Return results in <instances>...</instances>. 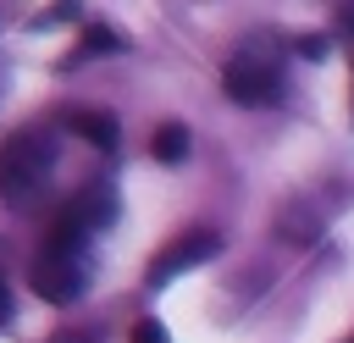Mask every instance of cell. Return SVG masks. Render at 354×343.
I'll list each match as a JSON object with an SVG mask.
<instances>
[{
    "mask_svg": "<svg viewBox=\"0 0 354 343\" xmlns=\"http://www.w3.org/2000/svg\"><path fill=\"white\" fill-rule=\"evenodd\" d=\"M50 172H55V127L28 122V127L6 133V144H0V199L11 210H33Z\"/></svg>",
    "mask_w": 354,
    "mask_h": 343,
    "instance_id": "6da1fadb",
    "label": "cell"
},
{
    "mask_svg": "<svg viewBox=\"0 0 354 343\" xmlns=\"http://www.w3.org/2000/svg\"><path fill=\"white\" fill-rule=\"evenodd\" d=\"M221 89H227V100H238L249 111L277 105L288 94V72H282L277 44H266V33H249L243 50H232V61L221 66Z\"/></svg>",
    "mask_w": 354,
    "mask_h": 343,
    "instance_id": "7a4b0ae2",
    "label": "cell"
},
{
    "mask_svg": "<svg viewBox=\"0 0 354 343\" xmlns=\"http://www.w3.org/2000/svg\"><path fill=\"white\" fill-rule=\"evenodd\" d=\"M116 221V188L111 183H83L50 221V238L44 243H61V249H83L94 232H105Z\"/></svg>",
    "mask_w": 354,
    "mask_h": 343,
    "instance_id": "3957f363",
    "label": "cell"
},
{
    "mask_svg": "<svg viewBox=\"0 0 354 343\" xmlns=\"http://www.w3.org/2000/svg\"><path fill=\"white\" fill-rule=\"evenodd\" d=\"M28 282H33V293H39L44 304H72V299L83 293V282H88L83 249L44 243V249H39V260H33V271H28Z\"/></svg>",
    "mask_w": 354,
    "mask_h": 343,
    "instance_id": "277c9868",
    "label": "cell"
},
{
    "mask_svg": "<svg viewBox=\"0 0 354 343\" xmlns=\"http://www.w3.org/2000/svg\"><path fill=\"white\" fill-rule=\"evenodd\" d=\"M216 254H221V232H216V227H188V232H177L171 243L155 249L144 282H149V288H166L171 277H183V271H194V266H205V260H216Z\"/></svg>",
    "mask_w": 354,
    "mask_h": 343,
    "instance_id": "5b68a950",
    "label": "cell"
},
{
    "mask_svg": "<svg viewBox=\"0 0 354 343\" xmlns=\"http://www.w3.org/2000/svg\"><path fill=\"white\" fill-rule=\"evenodd\" d=\"M61 122H66L77 138H88L94 149H105V155L122 144V133H116V116H111V111H100V105H72V111H61Z\"/></svg>",
    "mask_w": 354,
    "mask_h": 343,
    "instance_id": "8992f818",
    "label": "cell"
},
{
    "mask_svg": "<svg viewBox=\"0 0 354 343\" xmlns=\"http://www.w3.org/2000/svg\"><path fill=\"white\" fill-rule=\"evenodd\" d=\"M321 227H326V216L299 194V199H288L282 210H277V238H288V243H315L321 238Z\"/></svg>",
    "mask_w": 354,
    "mask_h": 343,
    "instance_id": "52a82bcc",
    "label": "cell"
},
{
    "mask_svg": "<svg viewBox=\"0 0 354 343\" xmlns=\"http://www.w3.org/2000/svg\"><path fill=\"white\" fill-rule=\"evenodd\" d=\"M188 144H194V138H188V127H183V122H160V127H155V138H149V155H155L160 166H177V160L188 155Z\"/></svg>",
    "mask_w": 354,
    "mask_h": 343,
    "instance_id": "ba28073f",
    "label": "cell"
},
{
    "mask_svg": "<svg viewBox=\"0 0 354 343\" xmlns=\"http://www.w3.org/2000/svg\"><path fill=\"white\" fill-rule=\"evenodd\" d=\"M111 50H122L116 28H105V22H88V28H83V39H77V50L66 55V66H77V61H88V55H111Z\"/></svg>",
    "mask_w": 354,
    "mask_h": 343,
    "instance_id": "9c48e42d",
    "label": "cell"
},
{
    "mask_svg": "<svg viewBox=\"0 0 354 343\" xmlns=\"http://www.w3.org/2000/svg\"><path fill=\"white\" fill-rule=\"evenodd\" d=\"M127 343H171V337H166V326H160L155 315H138L133 332H127Z\"/></svg>",
    "mask_w": 354,
    "mask_h": 343,
    "instance_id": "30bf717a",
    "label": "cell"
},
{
    "mask_svg": "<svg viewBox=\"0 0 354 343\" xmlns=\"http://www.w3.org/2000/svg\"><path fill=\"white\" fill-rule=\"evenodd\" d=\"M293 50L310 55V61H321V55H326V39H321V33H304V39H293Z\"/></svg>",
    "mask_w": 354,
    "mask_h": 343,
    "instance_id": "8fae6325",
    "label": "cell"
},
{
    "mask_svg": "<svg viewBox=\"0 0 354 343\" xmlns=\"http://www.w3.org/2000/svg\"><path fill=\"white\" fill-rule=\"evenodd\" d=\"M50 343H100V332H55Z\"/></svg>",
    "mask_w": 354,
    "mask_h": 343,
    "instance_id": "7c38bea8",
    "label": "cell"
},
{
    "mask_svg": "<svg viewBox=\"0 0 354 343\" xmlns=\"http://www.w3.org/2000/svg\"><path fill=\"white\" fill-rule=\"evenodd\" d=\"M0 321H11V288H6V277H0Z\"/></svg>",
    "mask_w": 354,
    "mask_h": 343,
    "instance_id": "4fadbf2b",
    "label": "cell"
},
{
    "mask_svg": "<svg viewBox=\"0 0 354 343\" xmlns=\"http://www.w3.org/2000/svg\"><path fill=\"white\" fill-rule=\"evenodd\" d=\"M343 22H348V28H354V0H348V6H343Z\"/></svg>",
    "mask_w": 354,
    "mask_h": 343,
    "instance_id": "5bb4252c",
    "label": "cell"
},
{
    "mask_svg": "<svg viewBox=\"0 0 354 343\" xmlns=\"http://www.w3.org/2000/svg\"><path fill=\"white\" fill-rule=\"evenodd\" d=\"M343 343H354V337H343Z\"/></svg>",
    "mask_w": 354,
    "mask_h": 343,
    "instance_id": "9a60e30c",
    "label": "cell"
}]
</instances>
